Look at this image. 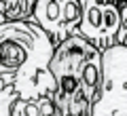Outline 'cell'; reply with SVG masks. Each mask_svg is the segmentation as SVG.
Segmentation results:
<instances>
[{
	"label": "cell",
	"instance_id": "7",
	"mask_svg": "<svg viewBox=\"0 0 127 116\" xmlns=\"http://www.w3.org/2000/svg\"><path fill=\"white\" fill-rule=\"evenodd\" d=\"M36 0H0V13L6 21H30Z\"/></svg>",
	"mask_w": 127,
	"mask_h": 116
},
{
	"label": "cell",
	"instance_id": "9",
	"mask_svg": "<svg viewBox=\"0 0 127 116\" xmlns=\"http://www.w3.org/2000/svg\"><path fill=\"white\" fill-rule=\"evenodd\" d=\"M117 45L127 46V4L121 6V30L117 36Z\"/></svg>",
	"mask_w": 127,
	"mask_h": 116
},
{
	"label": "cell",
	"instance_id": "5",
	"mask_svg": "<svg viewBox=\"0 0 127 116\" xmlns=\"http://www.w3.org/2000/svg\"><path fill=\"white\" fill-rule=\"evenodd\" d=\"M95 53H100V51L89 40H85L83 36H78V34L70 36L68 40H64L55 49L53 59H51V74L55 76V80L62 78V76H76L78 78L81 68Z\"/></svg>",
	"mask_w": 127,
	"mask_h": 116
},
{
	"label": "cell",
	"instance_id": "12",
	"mask_svg": "<svg viewBox=\"0 0 127 116\" xmlns=\"http://www.w3.org/2000/svg\"><path fill=\"white\" fill-rule=\"evenodd\" d=\"M123 4H127V0H123ZM123 4H121V6H123Z\"/></svg>",
	"mask_w": 127,
	"mask_h": 116
},
{
	"label": "cell",
	"instance_id": "3",
	"mask_svg": "<svg viewBox=\"0 0 127 116\" xmlns=\"http://www.w3.org/2000/svg\"><path fill=\"white\" fill-rule=\"evenodd\" d=\"M81 6L83 19L78 25V36L89 40L97 51H106L117 45L121 30V6L100 0H81Z\"/></svg>",
	"mask_w": 127,
	"mask_h": 116
},
{
	"label": "cell",
	"instance_id": "1",
	"mask_svg": "<svg viewBox=\"0 0 127 116\" xmlns=\"http://www.w3.org/2000/svg\"><path fill=\"white\" fill-rule=\"evenodd\" d=\"M57 46L40 25L6 21L0 25V87H13L19 99L53 97L57 80L51 59Z\"/></svg>",
	"mask_w": 127,
	"mask_h": 116
},
{
	"label": "cell",
	"instance_id": "2",
	"mask_svg": "<svg viewBox=\"0 0 127 116\" xmlns=\"http://www.w3.org/2000/svg\"><path fill=\"white\" fill-rule=\"evenodd\" d=\"M91 116H127V46L102 51V89Z\"/></svg>",
	"mask_w": 127,
	"mask_h": 116
},
{
	"label": "cell",
	"instance_id": "8",
	"mask_svg": "<svg viewBox=\"0 0 127 116\" xmlns=\"http://www.w3.org/2000/svg\"><path fill=\"white\" fill-rule=\"evenodd\" d=\"M19 99L13 87H0V116H11V108Z\"/></svg>",
	"mask_w": 127,
	"mask_h": 116
},
{
	"label": "cell",
	"instance_id": "10",
	"mask_svg": "<svg viewBox=\"0 0 127 116\" xmlns=\"http://www.w3.org/2000/svg\"><path fill=\"white\" fill-rule=\"evenodd\" d=\"M100 2H106V4H123V0H100Z\"/></svg>",
	"mask_w": 127,
	"mask_h": 116
},
{
	"label": "cell",
	"instance_id": "11",
	"mask_svg": "<svg viewBox=\"0 0 127 116\" xmlns=\"http://www.w3.org/2000/svg\"><path fill=\"white\" fill-rule=\"evenodd\" d=\"M2 23H6V17H4L2 13H0V25H2Z\"/></svg>",
	"mask_w": 127,
	"mask_h": 116
},
{
	"label": "cell",
	"instance_id": "4",
	"mask_svg": "<svg viewBox=\"0 0 127 116\" xmlns=\"http://www.w3.org/2000/svg\"><path fill=\"white\" fill-rule=\"evenodd\" d=\"M83 19L81 0H36L34 15L30 21L40 25L51 36L55 46H59L70 36L78 34Z\"/></svg>",
	"mask_w": 127,
	"mask_h": 116
},
{
	"label": "cell",
	"instance_id": "6",
	"mask_svg": "<svg viewBox=\"0 0 127 116\" xmlns=\"http://www.w3.org/2000/svg\"><path fill=\"white\" fill-rule=\"evenodd\" d=\"M11 116H62L53 97L17 99L11 108Z\"/></svg>",
	"mask_w": 127,
	"mask_h": 116
}]
</instances>
